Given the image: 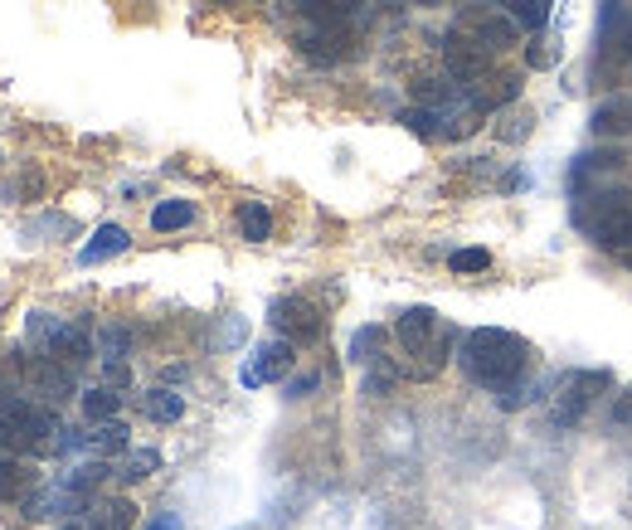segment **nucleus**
<instances>
[{"mask_svg":"<svg viewBox=\"0 0 632 530\" xmlns=\"http://www.w3.org/2000/svg\"><path fill=\"white\" fill-rule=\"evenodd\" d=\"M302 54H312V59H346L351 54V30L346 25H312L302 30Z\"/></svg>","mask_w":632,"mask_h":530,"instance_id":"0eeeda50","label":"nucleus"},{"mask_svg":"<svg viewBox=\"0 0 632 530\" xmlns=\"http://www.w3.org/2000/svg\"><path fill=\"white\" fill-rule=\"evenodd\" d=\"M190 224H195V205H190V200H161V205L151 210L156 234H176V229H190Z\"/></svg>","mask_w":632,"mask_h":530,"instance_id":"4468645a","label":"nucleus"},{"mask_svg":"<svg viewBox=\"0 0 632 530\" xmlns=\"http://www.w3.org/2000/svg\"><path fill=\"white\" fill-rule=\"evenodd\" d=\"M613 390V375L608 370H574V375L560 380V404H555V424H579L584 409L598 399V394Z\"/></svg>","mask_w":632,"mask_h":530,"instance_id":"7ed1b4c3","label":"nucleus"},{"mask_svg":"<svg viewBox=\"0 0 632 530\" xmlns=\"http://www.w3.org/2000/svg\"><path fill=\"white\" fill-rule=\"evenodd\" d=\"M458 360H462V370H467L472 385L506 390V385H516V380H526L535 351H530V341H521L516 331H501V326H477V331H467Z\"/></svg>","mask_w":632,"mask_h":530,"instance_id":"f257e3e1","label":"nucleus"},{"mask_svg":"<svg viewBox=\"0 0 632 530\" xmlns=\"http://www.w3.org/2000/svg\"><path fill=\"white\" fill-rule=\"evenodd\" d=\"M292 365H297V346L282 336V341H268V346H258V351L248 356L239 380H244V390H258V385H273V380H282Z\"/></svg>","mask_w":632,"mask_h":530,"instance_id":"20e7f679","label":"nucleus"},{"mask_svg":"<svg viewBox=\"0 0 632 530\" xmlns=\"http://www.w3.org/2000/svg\"><path fill=\"white\" fill-rule=\"evenodd\" d=\"M127 248H132V234L122 229V224H103V229H98L93 239L83 244V253H78V263H83V268H93V263H108V258L127 253Z\"/></svg>","mask_w":632,"mask_h":530,"instance_id":"9d476101","label":"nucleus"},{"mask_svg":"<svg viewBox=\"0 0 632 530\" xmlns=\"http://www.w3.org/2000/svg\"><path fill=\"white\" fill-rule=\"evenodd\" d=\"M127 351H132V331H122V326H103V336H98V356L122 360Z\"/></svg>","mask_w":632,"mask_h":530,"instance_id":"4be33fe9","label":"nucleus"},{"mask_svg":"<svg viewBox=\"0 0 632 530\" xmlns=\"http://www.w3.org/2000/svg\"><path fill=\"white\" fill-rule=\"evenodd\" d=\"M380 346H385V331H380V326H360V331L351 336V360H360V365H375Z\"/></svg>","mask_w":632,"mask_h":530,"instance_id":"6ab92c4d","label":"nucleus"},{"mask_svg":"<svg viewBox=\"0 0 632 530\" xmlns=\"http://www.w3.org/2000/svg\"><path fill=\"white\" fill-rule=\"evenodd\" d=\"M312 385H316V375H302V380H297V385H292L287 394H292V399H302V394H307Z\"/></svg>","mask_w":632,"mask_h":530,"instance_id":"a878e982","label":"nucleus"},{"mask_svg":"<svg viewBox=\"0 0 632 530\" xmlns=\"http://www.w3.org/2000/svg\"><path fill=\"white\" fill-rule=\"evenodd\" d=\"M146 530H180V526L171 521V516H161V521H156V526H146Z\"/></svg>","mask_w":632,"mask_h":530,"instance_id":"bb28decb","label":"nucleus"},{"mask_svg":"<svg viewBox=\"0 0 632 530\" xmlns=\"http://www.w3.org/2000/svg\"><path fill=\"white\" fill-rule=\"evenodd\" d=\"M443 59H448V69H453V78H487L492 49L477 35H467V30H453V35L443 40Z\"/></svg>","mask_w":632,"mask_h":530,"instance_id":"423d86ee","label":"nucleus"},{"mask_svg":"<svg viewBox=\"0 0 632 530\" xmlns=\"http://www.w3.org/2000/svg\"><path fill=\"white\" fill-rule=\"evenodd\" d=\"M64 530H103V521H93V516H74Z\"/></svg>","mask_w":632,"mask_h":530,"instance_id":"393cba45","label":"nucleus"},{"mask_svg":"<svg viewBox=\"0 0 632 530\" xmlns=\"http://www.w3.org/2000/svg\"><path fill=\"white\" fill-rule=\"evenodd\" d=\"M142 414H146V419H151V424H176L180 419V414H185V399H180V394L176 390H146L142 394Z\"/></svg>","mask_w":632,"mask_h":530,"instance_id":"f8f14e48","label":"nucleus"},{"mask_svg":"<svg viewBox=\"0 0 632 530\" xmlns=\"http://www.w3.org/2000/svg\"><path fill=\"white\" fill-rule=\"evenodd\" d=\"M360 5H365V0H302V15H307L312 25H346Z\"/></svg>","mask_w":632,"mask_h":530,"instance_id":"ddd939ff","label":"nucleus"},{"mask_svg":"<svg viewBox=\"0 0 632 530\" xmlns=\"http://www.w3.org/2000/svg\"><path fill=\"white\" fill-rule=\"evenodd\" d=\"M550 5H555V0H501V10H506V15H511L521 30H545Z\"/></svg>","mask_w":632,"mask_h":530,"instance_id":"f3484780","label":"nucleus"},{"mask_svg":"<svg viewBox=\"0 0 632 530\" xmlns=\"http://www.w3.org/2000/svg\"><path fill=\"white\" fill-rule=\"evenodd\" d=\"M594 132L598 137H628L632 132V93H613L608 103L594 108Z\"/></svg>","mask_w":632,"mask_h":530,"instance_id":"9b49d317","label":"nucleus"},{"mask_svg":"<svg viewBox=\"0 0 632 530\" xmlns=\"http://www.w3.org/2000/svg\"><path fill=\"white\" fill-rule=\"evenodd\" d=\"M487 268H492L487 248H458L453 253V273H487Z\"/></svg>","mask_w":632,"mask_h":530,"instance_id":"5701e85b","label":"nucleus"},{"mask_svg":"<svg viewBox=\"0 0 632 530\" xmlns=\"http://www.w3.org/2000/svg\"><path fill=\"white\" fill-rule=\"evenodd\" d=\"M394 336H399L404 356H414L409 360V375L414 380H428V375H438V370L448 365L453 341H448V331L438 326L433 307H409L399 322H394Z\"/></svg>","mask_w":632,"mask_h":530,"instance_id":"f03ea898","label":"nucleus"},{"mask_svg":"<svg viewBox=\"0 0 632 530\" xmlns=\"http://www.w3.org/2000/svg\"><path fill=\"white\" fill-rule=\"evenodd\" d=\"M273 326H278L282 336H287L292 346H307V341H316V336L326 331L321 312H316L307 297H282V302H273Z\"/></svg>","mask_w":632,"mask_h":530,"instance_id":"39448f33","label":"nucleus"},{"mask_svg":"<svg viewBox=\"0 0 632 530\" xmlns=\"http://www.w3.org/2000/svg\"><path fill=\"white\" fill-rule=\"evenodd\" d=\"M239 234L248 244H263L268 234H273V210H268L263 200H248V205H239Z\"/></svg>","mask_w":632,"mask_h":530,"instance_id":"2eb2a0df","label":"nucleus"},{"mask_svg":"<svg viewBox=\"0 0 632 530\" xmlns=\"http://www.w3.org/2000/svg\"><path fill=\"white\" fill-rule=\"evenodd\" d=\"M98 521H103V530H132V521H137V506H132L127 496H117V501L103 506V516H98Z\"/></svg>","mask_w":632,"mask_h":530,"instance_id":"412c9836","label":"nucleus"},{"mask_svg":"<svg viewBox=\"0 0 632 530\" xmlns=\"http://www.w3.org/2000/svg\"><path fill=\"white\" fill-rule=\"evenodd\" d=\"M516 98H521V74H492V78L472 83V103L482 112H496V108L516 103Z\"/></svg>","mask_w":632,"mask_h":530,"instance_id":"6e6552de","label":"nucleus"},{"mask_svg":"<svg viewBox=\"0 0 632 530\" xmlns=\"http://www.w3.org/2000/svg\"><path fill=\"white\" fill-rule=\"evenodd\" d=\"M40 472L30 458H0V501H25L35 492Z\"/></svg>","mask_w":632,"mask_h":530,"instance_id":"1a4fd4ad","label":"nucleus"},{"mask_svg":"<svg viewBox=\"0 0 632 530\" xmlns=\"http://www.w3.org/2000/svg\"><path fill=\"white\" fill-rule=\"evenodd\" d=\"M117 409H122V394H117V390L98 385V390H88V394H83V414H88V424H108V419H117Z\"/></svg>","mask_w":632,"mask_h":530,"instance_id":"a211bd4d","label":"nucleus"},{"mask_svg":"<svg viewBox=\"0 0 632 530\" xmlns=\"http://www.w3.org/2000/svg\"><path fill=\"white\" fill-rule=\"evenodd\" d=\"M613 424H632V390H628V394H618V404H613Z\"/></svg>","mask_w":632,"mask_h":530,"instance_id":"b1692460","label":"nucleus"},{"mask_svg":"<svg viewBox=\"0 0 632 530\" xmlns=\"http://www.w3.org/2000/svg\"><path fill=\"white\" fill-rule=\"evenodd\" d=\"M516 30H521V25H516L511 15H482L472 35L487 44V49H511V44H516Z\"/></svg>","mask_w":632,"mask_h":530,"instance_id":"dca6fc26","label":"nucleus"},{"mask_svg":"<svg viewBox=\"0 0 632 530\" xmlns=\"http://www.w3.org/2000/svg\"><path fill=\"white\" fill-rule=\"evenodd\" d=\"M156 467H161V453H156V448H142V453H132L127 462H122L117 477H122V482H146Z\"/></svg>","mask_w":632,"mask_h":530,"instance_id":"aec40b11","label":"nucleus"}]
</instances>
